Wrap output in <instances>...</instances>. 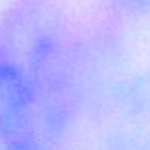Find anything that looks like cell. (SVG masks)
I'll use <instances>...</instances> for the list:
<instances>
[{
	"instance_id": "1",
	"label": "cell",
	"mask_w": 150,
	"mask_h": 150,
	"mask_svg": "<svg viewBox=\"0 0 150 150\" xmlns=\"http://www.w3.org/2000/svg\"><path fill=\"white\" fill-rule=\"evenodd\" d=\"M81 33L63 0H11L0 13V144L62 150L82 118Z\"/></svg>"
},
{
	"instance_id": "2",
	"label": "cell",
	"mask_w": 150,
	"mask_h": 150,
	"mask_svg": "<svg viewBox=\"0 0 150 150\" xmlns=\"http://www.w3.org/2000/svg\"><path fill=\"white\" fill-rule=\"evenodd\" d=\"M105 115H115L120 123L150 124V66L131 68L116 82Z\"/></svg>"
},
{
	"instance_id": "3",
	"label": "cell",
	"mask_w": 150,
	"mask_h": 150,
	"mask_svg": "<svg viewBox=\"0 0 150 150\" xmlns=\"http://www.w3.org/2000/svg\"><path fill=\"white\" fill-rule=\"evenodd\" d=\"M95 150H150V124L118 123L100 136Z\"/></svg>"
},
{
	"instance_id": "4",
	"label": "cell",
	"mask_w": 150,
	"mask_h": 150,
	"mask_svg": "<svg viewBox=\"0 0 150 150\" xmlns=\"http://www.w3.org/2000/svg\"><path fill=\"white\" fill-rule=\"evenodd\" d=\"M105 11L118 23L150 20V0H102Z\"/></svg>"
},
{
	"instance_id": "5",
	"label": "cell",
	"mask_w": 150,
	"mask_h": 150,
	"mask_svg": "<svg viewBox=\"0 0 150 150\" xmlns=\"http://www.w3.org/2000/svg\"><path fill=\"white\" fill-rule=\"evenodd\" d=\"M0 150H50V149L36 139H26V140L0 144Z\"/></svg>"
}]
</instances>
